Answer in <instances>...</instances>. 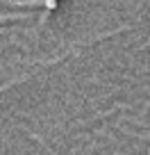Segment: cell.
Returning <instances> with one entry per match:
<instances>
[{
  "label": "cell",
  "mask_w": 150,
  "mask_h": 155,
  "mask_svg": "<svg viewBox=\"0 0 150 155\" xmlns=\"http://www.w3.org/2000/svg\"><path fill=\"white\" fill-rule=\"evenodd\" d=\"M55 5H57V0H46V7H48V9H55Z\"/></svg>",
  "instance_id": "obj_1"
}]
</instances>
